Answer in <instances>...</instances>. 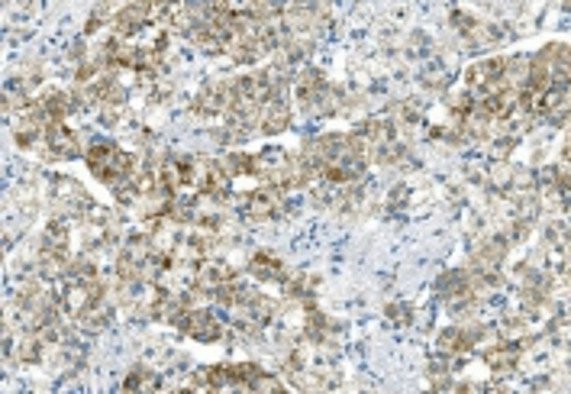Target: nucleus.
<instances>
[{
  "label": "nucleus",
  "mask_w": 571,
  "mask_h": 394,
  "mask_svg": "<svg viewBox=\"0 0 571 394\" xmlns=\"http://www.w3.org/2000/svg\"><path fill=\"white\" fill-rule=\"evenodd\" d=\"M232 282V268L226 265V262H220V258H206V262H200L197 265V284L204 291H210L214 294L220 284Z\"/></svg>",
  "instance_id": "f257e3e1"
},
{
  "label": "nucleus",
  "mask_w": 571,
  "mask_h": 394,
  "mask_svg": "<svg viewBox=\"0 0 571 394\" xmlns=\"http://www.w3.org/2000/svg\"><path fill=\"white\" fill-rule=\"evenodd\" d=\"M188 333L194 339H200V343H206V339H220L223 336V327L214 320V317L206 314V310H190V327Z\"/></svg>",
  "instance_id": "f03ea898"
},
{
  "label": "nucleus",
  "mask_w": 571,
  "mask_h": 394,
  "mask_svg": "<svg viewBox=\"0 0 571 394\" xmlns=\"http://www.w3.org/2000/svg\"><path fill=\"white\" fill-rule=\"evenodd\" d=\"M249 268H252V275L255 278H262V282H268V278H284L281 258L275 256V252H258V256L249 262Z\"/></svg>",
  "instance_id": "7ed1b4c3"
},
{
  "label": "nucleus",
  "mask_w": 571,
  "mask_h": 394,
  "mask_svg": "<svg viewBox=\"0 0 571 394\" xmlns=\"http://www.w3.org/2000/svg\"><path fill=\"white\" fill-rule=\"evenodd\" d=\"M365 136L372 139L374 145H388L394 139V123L390 120H368L365 123Z\"/></svg>",
  "instance_id": "20e7f679"
},
{
  "label": "nucleus",
  "mask_w": 571,
  "mask_h": 394,
  "mask_svg": "<svg viewBox=\"0 0 571 394\" xmlns=\"http://www.w3.org/2000/svg\"><path fill=\"white\" fill-rule=\"evenodd\" d=\"M78 327H84L88 333H97L107 327V310L103 307H88V310H81L78 314Z\"/></svg>",
  "instance_id": "39448f33"
},
{
  "label": "nucleus",
  "mask_w": 571,
  "mask_h": 394,
  "mask_svg": "<svg viewBox=\"0 0 571 394\" xmlns=\"http://www.w3.org/2000/svg\"><path fill=\"white\" fill-rule=\"evenodd\" d=\"M55 197H62L65 204H72V201H84L88 194L81 191L78 181H72V178H58V185H55Z\"/></svg>",
  "instance_id": "423d86ee"
},
{
  "label": "nucleus",
  "mask_w": 571,
  "mask_h": 394,
  "mask_svg": "<svg viewBox=\"0 0 571 394\" xmlns=\"http://www.w3.org/2000/svg\"><path fill=\"white\" fill-rule=\"evenodd\" d=\"M48 246H55V249H62L65 239H68V223L65 220H52V226H48V233H46Z\"/></svg>",
  "instance_id": "0eeeda50"
},
{
  "label": "nucleus",
  "mask_w": 571,
  "mask_h": 394,
  "mask_svg": "<svg viewBox=\"0 0 571 394\" xmlns=\"http://www.w3.org/2000/svg\"><path fill=\"white\" fill-rule=\"evenodd\" d=\"M249 391H284V385L278 379H271V375H255L249 381Z\"/></svg>",
  "instance_id": "6e6552de"
}]
</instances>
